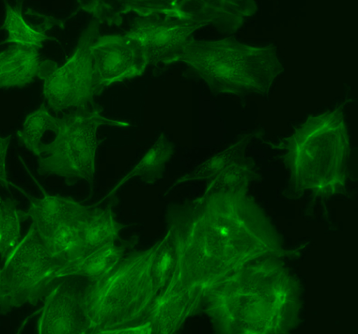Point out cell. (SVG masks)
<instances>
[{"label":"cell","instance_id":"6da1fadb","mask_svg":"<svg viewBox=\"0 0 358 334\" xmlns=\"http://www.w3.org/2000/svg\"><path fill=\"white\" fill-rule=\"evenodd\" d=\"M41 71L38 53L18 46L0 52V89H17L31 83Z\"/></svg>","mask_w":358,"mask_h":334},{"label":"cell","instance_id":"7a4b0ae2","mask_svg":"<svg viewBox=\"0 0 358 334\" xmlns=\"http://www.w3.org/2000/svg\"><path fill=\"white\" fill-rule=\"evenodd\" d=\"M5 28L9 39L21 47L31 48L41 43L44 38L41 32L30 27L22 15L12 8L6 13Z\"/></svg>","mask_w":358,"mask_h":334},{"label":"cell","instance_id":"3957f363","mask_svg":"<svg viewBox=\"0 0 358 334\" xmlns=\"http://www.w3.org/2000/svg\"><path fill=\"white\" fill-rule=\"evenodd\" d=\"M220 233L223 235H227L228 234V231L226 228H222L220 231Z\"/></svg>","mask_w":358,"mask_h":334},{"label":"cell","instance_id":"277c9868","mask_svg":"<svg viewBox=\"0 0 358 334\" xmlns=\"http://www.w3.org/2000/svg\"><path fill=\"white\" fill-rule=\"evenodd\" d=\"M51 275V270H47L45 271V273H43V276L44 277H48Z\"/></svg>","mask_w":358,"mask_h":334},{"label":"cell","instance_id":"5b68a950","mask_svg":"<svg viewBox=\"0 0 358 334\" xmlns=\"http://www.w3.org/2000/svg\"><path fill=\"white\" fill-rule=\"evenodd\" d=\"M15 245V241L12 240L8 242V246L10 247H13Z\"/></svg>","mask_w":358,"mask_h":334}]
</instances>
